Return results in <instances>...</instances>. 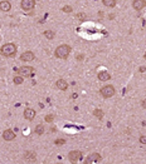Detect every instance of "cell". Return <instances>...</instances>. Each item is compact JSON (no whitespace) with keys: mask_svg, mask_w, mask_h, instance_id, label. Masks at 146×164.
<instances>
[{"mask_svg":"<svg viewBox=\"0 0 146 164\" xmlns=\"http://www.w3.org/2000/svg\"><path fill=\"white\" fill-rule=\"evenodd\" d=\"M83 58H85V57H83L82 54H79V55H77V60H82Z\"/></svg>","mask_w":146,"mask_h":164,"instance_id":"4316f807","label":"cell"},{"mask_svg":"<svg viewBox=\"0 0 146 164\" xmlns=\"http://www.w3.org/2000/svg\"><path fill=\"white\" fill-rule=\"evenodd\" d=\"M10 9H12V4H10L9 1L4 0V1L0 3V10H3V12H9Z\"/></svg>","mask_w":146,"mask_h":164,"instance_id":"5bb4252c","label":"cell"},{"mask_svg":"<svg viewBox=\"0 0 146 164\" xmlns=\"http://www.w3.org/2000/svg\"><path fill=\"white\" fill-rule=\"evenodd\" d=\"M20 6L23 10H32L35 6V0H22Z\"/></svg>","mask_w":146,"mask_h":164,"instance_id":"8992f818","label":"cell"},{"mask_svg":"<svg viewBox=\"0 0 146 164\" xmlns=\"http://www.w3.org/2000/svg\"><path fill=\"white\" fill-rule=\"evenodd\" d=\"M54 143H56L57 145H60V144H64V143H66V140H64V139H57Z\"/></svg>","mask_w":146,"mask_h":164,"instance_id":"cb8c5ba5","label":"cell"},{"mask_svg":"<svg viewBox=\"0 0 146 164\" xmlns=\"http://www.w3.org/2000/svg\"><path fill=\"white\" fill-rule=\"evenodd\" d=\"M24 159L27 162H35V153L33 152H27L24 154Z\"/></svg>","mask_w":146,"mask_h":164,"instance_id":"9a60e30c","label":"cell"},{"mask_svg":"<svg viewBox=\"0 0 146 164\" xmlns=\"http://www.w3.org/2000/svg\"><path fill=\"white\" fill-rule=\"evenodd\" d=\"M0 53H1L4 57H14L15 53H16V45L12 44V43H8V44L1 47Z\"/></svg>","mask_w":146,"mask_h":164,"instance_id":"7a4b0ae2","label":"cell"},{"mask_svg":"<svg viewBox=\"0 0 146 164\" xmlns=\"http://www.w3.org/2000/svg\"><path fill=\"white\" fill-rule=\"evenodd\" d=\"M69 53H71V47L63 44V45H59V47L56 49V57L59 58V59L66 60V59L68 58V55H69Z\"/></svg>","mask_w":146,"mask_h":164,"instance_id":"6da1fadb","label":"cell"},{"mask_svg":"<svg viewBox=\"0 0 146 164\" xmlns=\"http://www.w3.org/2000/svg\"><path fill=\"white\" fill-rule=\"evenodd\" d=\"M140 143H141V144H146V135L140 137Z\"/></svg>","mask_w":146,"mask_h":164,"instance_id":"d4e9b609","label":"cell"},{"mask_svg":"<svg viewBox=\"0 0 146 164\" xmlns=\"http://www.w3.org/2000/svg\"><path fill=\"white\" fill-rule=\"evenodd\" d=\"M102 3L105 6H108V8H113L116 5V0H102Z\"/></svg>","mask_w":146,"mask_h":164,"instance_id":"2e32d148","label":"cell"},{"mask_svg":"<svg viewBox=\"0 0 146 164\" xmlns=\"http://www.w3.org/2000/svg\"><path fill=\"white\" fill-rule=\"evenodd\" d=\"M93 115L97 117L98 119H102V118H103V112L101 110V109H96V110L93 112Z\"/></svg>","mask_w":146,"mask_h":164,"instance_id":"d6986e66","label":"cell"},{"mask_svg":"<svg viewBox=\"0 0 146 164\" xmlns=\"http://www.w3.org/2000/svg\"><path fill=\"white\" fill-rule=\"evenodd\" d=\"M35 133H37L38 135H40V134L44 133V127H43V124H38V125L35 127Z\"/></svg>","mask_w":146,"mask_h":164,"instance_id":"e0dca14e","label":"cell"},{"mask_svg":"<svg viewBox=\"0 0 146 164\" xmlns=\"http://www.w3.org/2000/svg\"><path fill=\"white\" fill-rule=\"evenodd\" d=\"M145 5H146L145 0H133L132 1V6L135 10H141V9H144Z\"/></svg>","mask_w":146,"mask_h":164,"instance_id":"8fae6325","label":"cell"},{"mask_svg":"<svg viewBox=\"0 0 146 164\" xmlns=\"http://www.w3.org/2000/svg\"><path fill=\"white\" fill-rule=\"evenodd\" d=\"M68 158H69V162L71 163H77L82 158V153L79 150H72L69 154H68Z\"/></svg>","mask_w":146,"mask_h":164,"instance_id":"5b68a950","label":"cell"},{"mask_svg":"<svg viewBox=\"0 0 146 164\" xmlns=\"http://www.w3.org/2000/svg\"><path fill=\"white\" fill-rule=\"evenodd\" d=\"M144 58H145V59H146V53H145V55H144Z\"/></svg>","mask_w":146,"mask_h":164,"instance_id":"f546056e","label":"cell"},{"mask_svg":"<svg viewBox=\"0 0 146 164\" xmlns=\"http://www.w3.org/2000/svg\"><path fill=\"white\" fill-rule=\"evenodd\" d=\"M97 78H98V80H101V82H107V80L111 79V75H110L107 71H100L98 75H97Z\"/></svg>","mask_w":146,"mask_h":164,"instance_id":"4fadbf2b","label":"cell"},{"mask_svg":"<svg viewBox=\"0 0 146 164\" xmlns=\"http://www.w3.org/2000/svg\"><path fill=\"white\" fill-rule=\"evenodd\" d=\"M24 118L28 119V120H33L35 118V110H33V109H30V108H27L24 110Z\"/></svg>","mask_w":146,"mask_h":164,"instance_id":"30bf717a","label":"cell"},{"mask_svg":"<svg viewBox=\"0 0 146 164\" xmlns=\"http://www.w3.org/2000/svg\"><path fill=\"white\" fill-rule=\"evenodd\" d=\"M45 120H47L48 123H50V122H53V120H54V117L52 115V114H48V115L45 117Z\"/></svg>","mask_w":146,"mask_h":164,"instance_id":"603a6c76","label":"cell"},{"mask_svg":"<svg viewBox=\"0 0 146 164\" xmlns=\"http://www.w3.org/2000/svg\"><path fill=\"white\" fill-rule=\"evenodd\" d=\"M145 70H146V67H140V68H139V71H140V73H144Z\"/></svg>","mask_w":146,"mask_h":164,"instance_id":"484cf974","label":"cell"},{"mask_svg":"<svg viewBox=\"0 0 146 164\" xmlns=\"http://www.w3.org/2000/svg\"><path fill=\"white\" fill-rule=\"evenodd\" d=\"M15 71L19 73L22 76H32V75H34V69L32 67H22L20 69H16Z\"/></svg>","mask_w":146,"mask_h":164,"instance_id":"277c9868","label":"cell"},{"mask_svg":"<svg viewBox=\"0 0 146 164\" xmlns=\"http://www.w3.org/2000/svg\"><path fill=\"white\" fill-rule=\"evenodd\" d=\"M141 105H142L144 108H146V99H145V100H142V103H141Z\"/></svg>","mask_w":146,"mask_h":164,"instance_id":"83f0119b","label":"cell"},{"mask_svg":"<svg viewBox=\"0 0 146 164\" xmlns=\"http://www.w3.org/2000/svg\"><path fill=\"white\" fill-rule=\"evenodd\" d=\"M13 82H14L16 85L22 84V83H23V76H15V78L13 79Z\"/></svg>","mask_w":146,"mask_h":164,"instance_id":"ffe728a7","label":"cell"},{"mask_svg":"<svg viewBox=\"0 0 146 164\" xmlns=\"http://www.w3.org/2000/svg\"><path fill=\"white\" fill-rule=\"evenodd\" d=\"M62 10H63L64 13H71L73 9H72V6H69V5H66V6H63V9H62Z\"/></svg>","mask_w":146,"mask_h":164,"instance_id":"7402d4cb","label":"cell"},{"mask_svg":"<svg viewBox=\"0 0 146 164\" xmlns=\"http://www.w3.org/2000/svg\"><path fill=\"white\" fill-rule=\"evenodd\" d=\"M34 54L32 51H25L23 53L22 55H20V60H23V61H33L34 60Z\"/></svg>","mask_w":146,"mask_h":164,"instance_id":"52a82bcc","label":"cell"},{"mask_svg":"<svg viewBox=\"0 0 146 164\" xmlns=\"http://www.w3.org/2000/svg\"><path fill=\"white\" fill-rule=\"evenodd\" d=\"M44 36H45L47 39H53V38H54V33L52 31V30H45V31H44Z\"/></svg>","mask_w":146,"mask_h":164,"instance_id":"ac0fdd59","label":"cell"},{"mask_svg":"<svg viewBox=\"0 0 146 164\" xmlns=\"http://www.w3.org/2000/svg\"><path fill=\"white\" fill-rule=\"evenodd\" d=\"M56 86H57L59 90H67V88H68V83H67L66 80H63V79H59V80H57Z\"/></svg>","mask_w":146,"mask_h":164,"instance_id":"7c38bea8","label":"cell"},{"mask_svg":"<svg viewBox=\"0 0 146 164\" xmlns=\"http://www.w3.org/2000/svg\"><path fill=\"white\" fill-rule=\"evenodd\" d=\"M100 93H101V95L103 98H111L115 94V88L112 85H106V86H103V88L101 89Z\"/></svg>","mask_w":146,"mask_h":164,"instance_id":"3957f363","label":"cell"},{"mask_svg":"<svg viewBox=\"0 0 146 164\" xmlns=\"http://www.w3.org/2000/svg\"><path fill=\"white\" fill-rule=\"evenodd\" d=\"M72 98H73V99H76V98H77V94H76V93L72 94Z\"/></svg>","mask_w":146,"mask_h":164,"instance_id":"f1b7e54d","label":"cell"},{"mask_svg":"<svg viewBox=\"0 0 146 164\" xmlns=\"http://www.w3.org/2000/svg\"><path fill=\"white\" fill-rule=\"evenodd\" d=\"M101 160V155L98 154V153H93V154L88 155V158L86 159V163L89 164V163H97Z\"/></svg>","mask_w":146,"mask_h":164,"instance_id":"9c48e42d","label":"cell"},{"mask_svg":"<svg viewBox=\"0 0 146 164\" xmlns=\"http://www.w3.org/2000/svg\"><path fill=\"white\" fill-rule=\"evenodd\" d=\"M3 138H4V140H6V141H12V140L15 139V133L13 132V130L8 129V130H5V132L3 133Z\"/></svg>","mask_w":146,"mask_h":164,"instance_id":"ba28073f","label":"cell"},{"mask_svg":"<svg viewBox=\"0 0 146 164\" xmlns=\"http://www.w3.org/2000/svg\"><path fill=\"white\" fill-rule=\"evenodd\" d=\"M76 16H77V19H78V20H81V21H83V20L86 19V14H85V13H78Z\"/></svg>","mask_w":146,"mask_h":164,"instance_id":"44dd1931","label":"cell"}]
</instances>
